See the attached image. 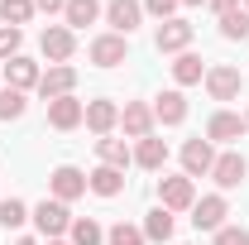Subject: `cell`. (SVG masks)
<instances>
[{
    "label": "cell",
    "instance_id": "1",
    "mask_svg": "<svg viewBox=\"0 0 249 245\" xmlns=\"http://www.w3.org/2000/svg\"><path fill=\"white\" fill-rule=\"evenodd\" d=\"M34 226L48 236V241H58L62 231H72V216H67V202H58V197H43L38 207H34Z\"/></svg>",
    "mask_w": 249,
    "mask_h": 245
},
{
    "label": "cell",
    "instance_id": "2",
    "mask_svg": "<svg viewBox=\"0 0 249 245\" xmlns=\"http://www.w3.org/2000/svg\"><path fill=\"white\" fill-rule=\"evenodd\" d=\"M206 92L211 101H235L240 96V67H230V62H216V67H206Z\"/></svg>",
    "mask_w": 249,
    "mask_h": 245
},
{
    "label": "cell",
    "instance_id": "3",
    "mask_svg": "<svg viewBox=\"0 0 249 245\" xmlns=\"http://www.w3.org/2000/svg\"><path fill=\"white\" fill-rule=\"evenodd\" d=\"M158 202L168 207V212H187V207H196V187L192 178H158Z\"/></svg>",
    "mask_w": 249,
    "mask_h": 245
},
{
    "label": "cell",
    "instance_id": "4",
    "mask_svg": "<svg viewBox=\"0 0 249 245\" xmlns=\"http://www.w3.org/2000/svg\"><path fill=\"white\" fill-rule=\"evenodd\" d=\"M72 87H77V67H67V62L48 67V72L38 77V96H43V101H58V96H72Z\"/></svg>",
    "mask_w": 249,
    "mask_h": 245
},
{
    "label": "cell",
    "instance_id": "5",
    "mask_svg": "<svg viewBox=\"0 0 249 245\" xmlns=\"http://www.w3.org/2000/svg\"><path fill=\"white\" fill-rule=\"evenodd\" d=\"M48 187H53V197H58V202H77V197L87 192V173H82V168H72V163H62V168H53Z\"/></svg>",
    "mask_w": 249,
    "mask_h": 245
},
{
    "label": "cell",
    "instance_id": "6",
    "mask_svg": "<svg viewBox=\"0 0 249 245\" xmlns=\"http://www.w3.org/2000/svg\"><path fill=\"white\" fill-rule=\"evenodd\" d=\"M38 43H43V58H53V67H58V62L72 58V48H77V34L67 29V24H48Z\"/></svg>",
    "mask_w": 249,
    "mask_h": 245
},
{
    "label": "cell",
    "instance_id": "7",
    "mask_svg": "<svg viewBox=\"0 0 249 245\" xmlns=\"http://www.w3.org/2000/svg\"><path fill=\"white\" fill-rule=\"evenodd\" d=\"M211 163H216V149H211V140H187L182 144V168L187 178H201V173H211Z\"/></svg>",
    "mask_w": 249,
    "mask_h": 245
},
{
    "label": "cell",
    "instance_id": "8",
    "mask_svg": "<svg viewBox=\"0 0 249 245\" xmlns=\"http://www.w3.org/2000/svg\"><path fill=\"white\" fill-rule=\"evenodd\" d=\"M106 20H110V29L124 39V34L139 29V20H144V5H139V0H110V5H106Z\"/></svg>",
    "mask_w": 249,
    "mask_h": 245
},
{
    "label": "cell",
    "instance_id": "9",
    "mask_svg": "<svg viewBox=\"0 0 249 245\" xmlns=\"http://www.w3.org/2000/svg\"><path fill=\"white\" fill-rule=\"evenodd\" d=\"M158 53H187V43H192V24L187 20H163L154 34Z\"/></svg>",
    "mask_w": 249,
    "mask_h": 245
},
{
    "label": "cell",
    "instance_id": "10",
    "mask_svg": "<svg viewBox=\"0 0 249 245\" xmlns=\"http://www.w3.org/2000/svg\"><path fill=\"white\" fill-rule=\"evenodd\" d=\"M87 53H91L96 67H120V62L129 58V48H124L120 34H101V39H91V48H87Z\"/></svg>",
    "mask_w": 249,
    "mask_h": 245
},
{
    "label": "cell",
    "instance_id": "11",
    "mask_svg": "<svg viewBox=\"0 0 249 245\" xmlns=\"http://www.w3.org/2000/svg\"><path fill=\"white\" fill-rule=\"evenodd\" d=\"M120 125H124V135H129V140H149V135H154V111H149L144 101H124Z\"/></svg>",
    "mask_w": 249,
    "mask_h": 245
},
{
    "label": "cell",
    "instance_id": "12",
    "mask_svg": "<svg viewBox=\"0 0 249 245\" xmlns=\"http://www.w3.org/2000/svg\"><path fill=\"white\" fill-rule=\"evenodd\" d=\"M211 178H216L220 187H240L249 178V159L245 154H220L216 163H211Z\"/></svg>",
    "mask_w": 249,
    "mask_h": 245
},
{
    "label": "cell",
    "instance_id": "13",
    "mask_svg": "<svg viewBox=\"0 0 249 245\" xmlns=\"http://www.w3.org/2000/svg\"><path fill=\"white\" fill-rule=\"evenodd\" d=\"M87 116V106L77 101V96H58V101H48V125L53 130H77Z\"/></svg>",
    "mask_w": 249,
    "mask_h": 245
},
{
    "label": "cell",
    "instance_id": "14",
    "mask_svg": "<svg viewBox=\"0 0 249 245\" xmlns=\"http://www.w3.org/2000/svg\"><path fill=\"white\" fill-rule=\"evenodd\" d=\"M38 77H43V72H38V62H29L24 53L5 62V87H15V92H29V87H38Z\"/></svg>",
    "mask_w": 249,
    "mask_h": 245
},
{
    "label": "cell",
    "instance_id": "15",
    "mask_svg": "<svg viewBox=\"0 0 249 245\" xmlns=\"http://www.w3.org/2000/svg\"><path fill=\"white\" fill-rule=\"evenodd\" d=\"M87 130H96V135H110L115 125H120V106L115 101H87Z\"/></svg>",
    "mask_w": 249,
    "mask_h": 245
},
{
    "label": "cell",
    "instance_id": "16",
    "mask_svg": "<svg viewBox=\"0 0 249 245\" xmlns=\"http://www.w3.org/2000/svg\"><path fill=\"white\" fill-rule=\"evenodd\" d=\"M192 226L196 231H220L225 226V197H201L192 207Z\"/></svg>",
    "mask_w": 249,
    "mask_h": 245
},
{
    "label": "cell",
    "instance_id": "17",
    "mask_svg": "<svg viewBox=\"0 0 249 245\" xmlns=\"http://www.w3.org/2000/svg\"><path fill=\"white\" fill-rule=\"evenodd\" d=\"M240 135H245V116L216 111V116L206 121V140H220V144H230V140H240Z\"/></svg>",
    "mask_w": 249,
    "mask_h": 245
},
{
    "label": "cell",
    "instance_id": "18",
    "mask_svg": "<svg viewBox=\"0 0 249 245\" xmlns=\"http://www.w3.org/2000/svg\"><path fill=\"white\" fill-rule=\"evenodd\" d=\"M87 187H91L96 197H120L124 173H120V168H110V163H101V168H91V173H87Z\"/></svg>",
    "mask_w": 249,
    "mask_h": 245
},
{
    "label": "cell",
    "instance_id": "19",
    "mask_svg": "<svg viewBox=\"0 0 249 245\" xmlns=\"http://www.w3.org/2000/svg\"><path fill=\"white\" fill-rule=\"evenodd\" d=\"M154 121L158 125H182L187 121V96L182 92H163L154 101Z\"/></svg>",
    "mask_w": 249,
    "mask_h": 245
},
{
    "label": "cell",
    "instance_id": "20",
    "mask_svg": "<svg viewBox=\"0 0 249 245\" xmlns=\"http://www.w3.org/2000/svg\"><path fill=\"white\" fill-rule=\"evenodd\" d=\"M134 163H139V168H149V173H158V168L168 163V144L154 140V135H149V140H139V144H134Z\"/></svg>",
    "mask_w": 249,
    "mask_h": 245
},
{
    "label": "cell",
    "instance_id": "21",
    "mask_svg": "<svg viewBox=\"0 0 249 245\" xmlns=\"http://www.w3.org/2000/svg\"><path fill=\"white\" fill-rule=\"evenodd\" d=\"M96 154H101V163H110V168H129V159H134V154H129V144H124V140H110V135H101V140H96Z\"/></svg>",
    "mask_w": 249,
    "mask_h": 245
},
{
    "label": "cell",
    "instance_id": "22",
    "mask_svg": "<svg viewBox=\"0 0 249 245\" xmlns=\"http://www.w3.org/2000/svg\"><path fill=\"white\" fill-rule=\"evenodd\" d=\"M96 15H101V0H67V10H62L67 29H87L96 24Z\"/></svg>",
    "mask_w": 249,
    "mask_h": 245
},
{
    "label": "cell",
    "instance_id": "23",
    "mask_svg": "<svg viewBox=\"0 0 249 245\" xmlns=\"http://www.w3.org/2000/svg\"><path fill=\"white\" fill-rule=\"evenodd\" d=\"M206 77V62L196 58V53H178V62H173V82L178 87H192V82H201Z\"/></svg>",
    "mask_w": 249,
    "mask_h": 245
},
{
    "label": "cell",
    "instance_id": "24",
    "mask_svg": "<svg viewBox=\"0 0 249 245\" xmlns=\"http://www.w3.org/2000/svg\"><path fill=\"white\" fill-rule=\"evenodd\" d=\"M144 241H173V212H168V207H154V212H149V221H144Z\"/></svg>",
    "mask_w": 249,
    "mask_h": 245
},
{
    "label": "cell",
    "instance_id": "25",
    "mask_svg": "<svg viewBox=\"0 0 249 245\" xmlns=\"http://www.w3.org/2000/svg\"><path fill=\"white\" fill-rule=\"evenodd\" d=\"M34 10H38L34 0H0V20H5L10 29H19V24H29V20H34Z\"/></svg>",
    "mask_w": 249,
    "mask_h": 245
},
{
    "label": "cell",
    "instance_id": "26",
    "mask_svg": "<svg viewBox=\"0 0 249 245\" xmlns=\"http://www.w3.org/2000/svg\"><path fill=\"white\" fill-rule=\"evenodd\" d=\"M220 34H225V39H240V43L249 39V10L245 5L230 10V15H220Z\"/></svg>",
    "mask_w": 249,
    "mask_h": 245
},
{
    "label": "cell",
    "instance_id": "27",
    "mask_svg": "<svg viewBox=\"0 0 249 245\" xmlns=\"http://www.w3.org/2000/svg\"><path fill=\"white\" fill-rule=\"evenodd\" d=\"M101 241H106V231L96 226L91 216H77L72 221V245H101Z\"/></svg>",
    "mask_w": 249,
    "mask_h": 245
},
{
    "label": "cell",
    "instance_id": "28",
    "mask_svg": "<svg viewBox=\"0 0 249 245\" xmlns=\"http://www.w3.org/2000/svg\"><path fill=\"white\" fill-rule=\"evenodd\" d=\"M24 221H29V207H24L19 197H5V202H0V226H5V231H15V226H24Z\"/></svg>",
    "mask_w": 249,
    "mask_h": 245
},
{
    "label": "cell",
    "instance_id": "29",
    "mask_svg": "<svg viewBox=\"0 0 249 245\" xmlns=\"http://www.w3.org/2000/svg\"><path fill=\"white\" fill-rule=\"evenodd\" d=\"M19 116H24V92L0 87V121H19Z\"/></svg>",
    "mask_w": 249,
    "mask_h": 245
},
{
    "label": "cell",
    "instance_id": "30",
    "mask_svg": "<svg viewBox=\"0 0 249 245\" xmlns=\"http://www.w3.org/2000/svg\"><path fill=\"white\" fill-rule=\"evenodd\" d=\"M110 245H149L144 241V231L139 226H129V221H120V226H110V236H106Z\"/></svg>",
    "mask_w": 249,
    "mask_h": 245
},
{
    "label": "cell",
    "instance_id": "31",
    "mask_svg": "<svg viewBox=\"0 0 249 245\" xmlns=\"http://www.w3.org/2000/svg\"><path fill=\"white\" fill-rule=\"evenodd\" d=\"M19 43H24V34L5 24V29H0V58H19Z\"/></svg>",
    "mask_w": 249,
    "mask_h": 245
},
{
    "label": "cell",
    "instance_id": "32",
    "mask_svg": "<svg viewBox=\"0 0 249 245\" xmlns=\"http://www.w3.org/2000/svg\"><path fill=\"white\" fill-rule=\"evenodd\" d=\"M216 245H249V231H245V226H220Z\"/></svg>",
    "mask_w": 249,
    "mask_h": 245
},
{
    "label": "cell",
    "instance_id": "33",
    "mask_svg": "<svg viewBox=\"0 0 249 245\" xmlns=\"http://www.w3.org/2000/svg\"><path fill=\"white\" fill-rule=\"evenodd\" d=\"M182 0H144V10L154 15V20H173V10H178Z\"/></svg>",
    "mask_w": 249,
    "mask_h": 245
},
{
    "label": "cell",
    "instance_id": "34",
    "mask_svg": "<svg viewBox=\"0 0 249 245\" xmlns=\"http://www.w3.org/2000/svg\"><path fill=\"white\" fill-rule=\"evenodd\" d=\"M38 10H48V15H58V10H67V0H34Z\"/></svg>",
    "mask_w": 249,
    "mask_h": 245
},
{
    "label": "cell",
    "instance_id": "35",
    "mask_svg": "<svg viewBox=\"0 0 249 245\" xmlns=\"http://www.w3.org/2000/svg\"><path fill=\"white\" fill-rule=\"evenodd\" d=\"M211 10L216 15H230V10H240V0H211Z\"/></svg>",
    "mask_w": 249,
    "mask_h": 245
},
{
    "label": "cell",
    "instance_id": "36",
    "mask_svg": "<svg viewBox=\"0 0 249 245\" xmlns=\"http://www.w3.org/2000/svg\"><path fill=\"white\" fill-rule=\"evenodd\" d=\"M15 245H34V241H29V236H24V241H15Z\"/></svg>",
    "mask_w": 249,
    "mask_h": 245
},
{
    "label": "cell",
    "instance_id": "37",
    "mask_svg": "<svg viewBox=\"0 0 249 245\" xmlns=\"http://www.w3.org/2000/svg\"><path fill=\"white\" fill-rule=\"evenodd\" d=\"M48 245H72V241H48Z\"/></svg>",
    "mask_w": 249,
    "mask_h": 245
},
{
    "label": "cell",
    "instance_id": "38",
    "mask_svg": "<svg viewBox=\"0 0 249 245\" xmlns=\"http://www.w3.org/2000/svg\"><path fill=\"white\" fill-rule=\"evenodd\" d=\"M182 5H201V0H182Z\"/></svg>",
    "mask_w": 249,
    "mask_h": 245
},
{
    "label": "cell",
    "instance_id": "39",
    "mask_svg": "<svg viewBox=\"0 0 249 245\" xmlns=\"http://www.w3.org/2000/svg\"><path fill=\"white\" fill-rule=\"evenodd\" d=\"M245 130H249V111H245Z\"/></svg>",
    "mask_w": 249,
    "mask_h": 245
},
{
    "label": "cell",
    "instance_id": "40",
    "mask_svg": "<svg viewBox=\"0 0 249 245\" xmlns=\"http://www.w3.org/2000/svg\"><path fill=\"white\" fill-rule=\"evenodd\" d=\"M245 10H249V0H245Z\"/></svg>",
    "mask_w": 249,
    "mask_h": 245
}]
</instances>
